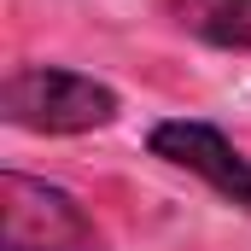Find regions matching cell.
<instances>
[{"mask_svg":"<svg viewBox=\"0 0 251 251\" xmlns=\"http://www.w3.org/2000/svg\"><path fill=\"white\" fill-rule=\"evenodd\" d=\"M146 152L164 158L170 170H187L193 181H204L222 204L251 216V152H240L216 123H204V117H164L146 134Z\"/></svg>","mask_w":251,"mask_h":251,"instance_id":"obj_3","label":"cell"},{"mask_svg":"<svg viewBox=\"0 0 251 251\" xmlns=\"http://www.w3.org/2000/svg\"><path fill=\"white\" fill-rule=\"evenodd\" d=\"M181 24L222 53H251V0H193Z\"/></svg>","mask_w":251,"mask_h":251,"instance_id":"obj_4","label":"cell"},{"mask_svg":"<svg viewBox=\"0 0 251 251\" xmlns=\"http://www.w3.org/2000/svg\"><path fill=\"white\" fill-rule=\"evenodd\" d=\"M0 251H111V240L70 187L0 170Z\"/></svg>","mask_w":251,"mask_h":251,"instance_id":"obj_2","label":"cell"},{"mask_svg":"<svg viewBox=\"0 0 251 251\" xmlns=\"http://www.w3.org/2000/svg\"><path fill=\"white\" fill-rule=\"evenodd\" d=\"M0 117L24 134H94L123 117V94L88 70L64 64H12L0 82Z\"/></svg>","mask_w":251,"mask_h":251,"instance_id":"obj_1","label":"cell"}]
</instances>
